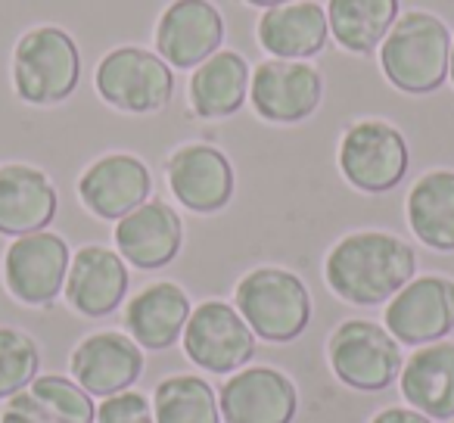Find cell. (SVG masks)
I'll return each instance as SVG.
<instances>
[{"instance_id": "obj_12", "label": "cell", "mask_w": 454, "mask_h": 423, "mask_svg": "<svg viewBox=\"0 0 454 423\" xmlns=\"http://www.w3.org/2000/svg\"><path fill=\"white\" fill-rule=\"evenodd\" d=\"M224 423H293L299 411V389L278 367H240L218 389Z\"/></svg>"}, {"instance_id": "obj_3", "label": "cell", "mask_w": 454, "mask_h": 423, "mask_svg": "<svg viewBox=\"0 0 454 423\" xmlns=\"http://www.w3.org/2000/svg\"><path fill=\"white\" fill-rule=\"evenodd\" d=\"M234 309L253 327L255 340L293 342L311 324V293L299 274L262 265L240 278Z\"/></svg>"}, {"instance_id": "obj_22", "label": "cell", "mask_w": 454, "mask_h": 423, "mask_svg": "<svg viewBox=\"0 0 454 423\" xmlns=\"http://www.w3.org/2000/svg\"><path fill=\"white\" fill-rule=\"evenodd\" d=\"M0 423H97V404L75 380L44 373L7 398Z\"/></svg>"}, {"instance_id": "obj_18", "label": "cell", "mask_w": 454, "mask_h": 423, "mask_svg": "<svg viewBox=\"0 0 454 423\" xmlns=\"http://www.w3.org/2000/svg\"><path fill=\"white\" fill-rule=\"evenodd\" d=\"M128 286H131L128 262L119 255V249L90 243L72 255L63 296L78 315L106 317L125 302Z\"/></svg>"}, {"instance_id": "obj_25", "label": "cell", "mask_w": 454, "mask_h": 423, "mask_svg": "<svg viewBox=\"0 0 454 423\" xmlns=\"http://www.w3.org/2000/svg\"><path fill=\"white\" fill-rule=\"evenodd\" d=\"M408 228L423 247L454 253V171L435 168L417 177L408 193Z\"/></svg>"}, {"instance_id": "obj_7", "label": "cell", "mask_w": 454, "mask_h": 423, "mask_svg": "<svg viewBox=\"0 0 454 423\" xmlns=\"http://www.w3.org/2000/svg\"><path fill=\"white\" fill-rule=\"evenodd\" d=\"M340 171L361 193H389L404 181L411 150L404 134L383 119H361L340 140Z\"/></svg>"}, {"instance_id": "obj_27", "label": "cell", "mask_w": 454, "mask_h": 423, "mask_svg": "<svg viewBox=\"0 0 454 423\" xmlns=\"http://www.w3.org/2000/svg\"><path fill=\"white\" fill-rule=\"evenodd\" d=\"M156 423H221L218 392L196 373L165 377L153 392Z\"/></svg>"}, {"instance_id": "obj_24", "label": "cell", "mask_w": 454, "mask_h": 423, "mask_svg": "<svg viewBox=\"0 0 454 423\" xmlns=\"http://www.w3.org/2000/svg\"><path fill=\"white\" fill-rule=\"evenodd\" d=\"M402 396L429 420L454 417V342L420 346L402 367Z\"/></svg>"}, {"instance_id": "obj_9", "label": "cell", "mask_w": 454, "mask_h": 423, "mask_svg": "<svg viewBox=\"0 0 454 423\" xmlns=\"http://www.w3.org/2000/svg\"><path fill=\"white\" fill-rule=\"evenodd\" d=\"M69 265V243L53 231L16 237L4 253V286L16 302L47 309L63 293Z\"/></svg>"}, {"instance_id": "obj_29", "label": "cell", "mask_w": 454, "mask_h": 423, "mask_svg": "<svg viewBox=\"0 0 454 423\" xmlns=\"http://www.w3.org/2000/svg\"><path fill=\"white\" fill-rule=\"evenodd\" d=\"M97 423H156L153 417V402L144 392H115L103 398L97 408Z\"/></svg>"}, {"instance_id": "obj_16", "label": "cell", "mask_w": 454, "mask_h": 423, "mask_svg": "<svg viewBox=\"0 0 454 423\" xmlns=\"http://www.w3.org/2000/svg\"><path fill=\"white\" fill-rule=\"evenodd\" d=\"M72 380L88 396L109 398L115 392L131 389L144 373V349L119 330L90 333L72 349L69 358Z\"/></svg>"}, {"instance_id": "obj_30", "label": "cell", "mask_w": 454, "mask_h": 423, "mask_svg": "<svg viewBox=\"0 0 454 423\" xmlns=\"http://www.w3.org/2000/svg\"><path fill=\"white\" fill-rule=\"evenodd\" d=\"M371 423H433V420L414 408H386V411H380Z\"/></svg>"}, {"instance_id": "obj_15", "label": "cell", "mask_w": 454, "mask_h": 423, "mask_svg": "<svg viewBox=\"0 0 454 423\" xmlns=\"http://www.w3.org/2000/svg\"><path fill=\"white\" fill-rule=\"evenodd\" d=\"M224 44V16L212 0H171L156 26V53L171 69H196Z\"/></svg>"}, {"instance_id": "obj_32", "label": "cell", "mask_w": 454, "mask_h": 423, "mask_svg": "<svg viewBox=\"0 0 454 423\" xmlns=\"http://www.w3.org/2000/svg\"><path fill=\"white\" fill-rule=\"evenodd\" d=\"M448 78L454 84V38H451V57H448Z\"/></svg>"}, {"instance_id": "obj_11", "label": "cell", "mask_w": 454, "mask_h": 423, "mask_svg": "<svg viewBox=\"0 0 454 423\" xmlns=\"http://www.w3.org/2000/svg\"><path fill=\"white\" fill-rule=\"evenodd\" d=\"M383 327L402 346H429L454 330V280L442 274L414 278L386 302Z\"/></svg>"}, {"instance_id": "obj_13", "label": "cell", "mask_w": 454, "mask_h": 423, "mask_svg": "<svg viewBox=\"0 0 454 423\" xmlns=\"http://www.w3.org/2000/svg\"><path fill=\"white\" fill-rule=\"evenodd\" d=\"M153 193V175L134 153H106L78 177V200L100 222H121Z\"/></svg>"}, {"instance_id": "obj_20", "label": "cell", "mask_w": 454, "mask_h": 423, "mask_svg": "<svg viewBox=\"0 0 454 423\" xmlns=\"http://www.w3.org/2000/svg\"><path fill=\"white\" fill-rule=\"evenodd\" d=\"M255 38H259L262 51L271 53V59H305L309 63L330 41L327 7L317 0H293V4L265 10L255 26Z\"/></svg>"}, {"instance_id": "obj_5", "label": "cell", "mask_w": 454, "mask_h": 423, "mask_svg": "<svg viewBox=\"0 0 454 423\" xmlns=\"http://www.w3.org/2000/svg\"><path fill=\"white\" fill-rule=\"evenodd\" d=\"M94 88L103 103L128 115L162 113L175 97V69L146 47H115L97 63Z\"/></svg>"}, {"instance_id": "obj_31", "label": "cell", "mask_w": 454, "mask_h": 423, "mask_svg": "<svg viewBox=\"0 0 454 423\" xmlns=\"http://www.w3.org/2000/svg\"><path fill=\"white\" fill-rule=\"evenodd\" d=\"M249 7H259V10H271V7H280V4H293V0H243Z\"/></svg>"}, {"instance_id": "obj_1", "label": "cell", "mask_w": 454, "mask_h": 423, "mask_svg": "<svg viewBox=\"0 0 454 423\" xmlns=\"http://www.w3.org/2000/svg\"><path fill=\"white\" fill-rule=\"evenodd\" d=\"M417 274V253L386 231H355L324 259V280L342 302L383 305Z\"/></svg>"}, {"instance_id": "obj_28", "label": "cell", "mask_w": 454, "mask_h": 423, "mask_svg": "<svg viewBox=\"0 0 454 423\" xmlns=\"http://www.w3.org/2000/svg\"><path fill=\"white\" fill-rule=\"evenodd\" d=\"M41 371V349L28 333L0 327V402L22 392Z\"/></svg>"}, {"instance_id": "obj_2", "label": "cell", "mask_w": 454, "mask_h": 423, "mask_svg": "<svg viewBox=\"0 0 454 423\" xmlns=\"http://www.w3.org/2000/svg\"><path fill=\"white\" fill-rule=\"evenodd\" d=\"M451 32L435 13L408 10L380 44V69L395 90L411 97L435 94L448 82Z\"/></svg>"}, {"instance_id": "obj_14", "label": "cell", "mask_w": 454, "mask_h": 423, "mask_svg": "<svg viewBox=\"0 0 454 423\" xmlns=\"http://www.w3.org/2000/svg\"><path fill=\"white\" fill-rule=\"evenodd\" d=\"M175 200L196 215H215L234 200V165L212 144H184L165 162Z\"/></svg>"}, {"instance_id": "obj_17", "label": "cell", "mask_w": 454, "mask_h": 423, "mask_svg": "<svg viewBox=\"0 0 454 423\" xmlns=\"http://www.w3.org/2000/svg\"><path fill=\"white\" fill-rule=\"evenodd\" d=\"M113 240L119 255L137 271H159L171 265L184 247V222L165 200H146L121 222H115Z\"/></svg>"}, {"instance_id": "obj_10", "label": "cell", "mask_w": 454, "mask_h": 423, "mask_svg": "<svg viewBox=\"0 0 454 423\" xmlns=\"http://www.w3.org/2000/svg\"><path fill=\"white\" fill-rule=\"evenodd\" d=\"M324 78L305 59H265L253 69L249 103L271 125H299L321 106Z\"/></svg>"}, {"instance_id": "obj_19", "label": "cell", "mask_w": 454, "mask_h": 423, "mask_svg": "<svg viewBox=\"0 0 454 423\" xmlns=\"http://www.w3.org/2000/svg\"><path fill=\"white\" fill-rule=\"evenodd\" d=\"M57 208L59 193L44 171L26 162L0 165V234L16 240L47 231Z\"/></svg>"}, {"instance_id": "obj_21", "label": "cell", "mask_w": 454, "mask_h": 423, "mask_svg": "<svg viewBox=\"0 0 454 423\" xmlns=\"http://www.w3.org/2000/svg\"><path fill=\"white\" fill-rule=\"evenodd\" d=\"M190 311H193V305H190L184 286L171 284V280H159V284L144 286L128 299L125 330L146 352H165L184 336Z\"/></svg>"}, {"instance_id": "obj_6", "label": "cell", "mask_w": 454, "mask_h": 423, "mask_svg": "<svg viewBox=\"0 0 454 423\" xmlns=\"http://www.w3.org/2000/svg\"><path fill=\"white\" fill-rule=\"evenodd\" d=\"M327 358L336 380L355 392H383L402 373V342L383 324L352 317L333 330Z\"/></svg>"}, {"instance_id": "obj_26", "label": "cell", "mask_w": 454, "mask_h": 423, "mask_svg": "<svg viewBox=\"0 0 454 423\" xmlns=\"http://www.w3.org/2000/svg\"><path fill=\"white\" fill-rule=\"evenodd\" d=\"M402 16V0H327L330 38L346 53L371 57Z\"/></svg>"}, {"instance_id": "obj_23", "label": "cell", "mask_w": 454, "mask_h": 423, "mask_svg": "<svg viewBox=\"0 0 454 423\" xmlns=\"http://www.w3.org/2000/svg\"><path fill=\"white\" fill-rule=\"evenodd\" d=\"M249 82H253V72H249V63L243 53L231 51V47L212 53L190 75V109H193L196 119L206 121L237 115L249 100Z\"/></svg>"}, {"instance_id": "obj_4", "label": "cell", "mask_w": 454, "mask_h": 423, "mask_svg": "<svg viewBox=\"0 0 454 423\" xmlns=\"http://www.w3.org/2000/svg\"><path fill=\"white\" fill-rule=\"evenodd\" d=\"M13 90L28 106H57L82 82V51L59 26L28 28L13 51Z\"/></svg>"}, {"instance_id": "obj_33", "label": "cell", "mask_w": 454, "mask_h": 423, "mask_svg": "<svg viewBox=\"0 0 454 423\" xmlns=\"http://www.w3.org/2000/svg\"><path fill=\"white\" fill-rule=\"evenodd\" d=\"M451 423H454V420H451Z\"/></svg>"}, {"instance_id": "obj_8", "label": "cell", "mask_w": 454, "mask_h": 423, "mask_svg": "<svg viewBox=\"0 0 454 423\" xmlns=\"http://www.w3.org/2000/svg\"><path fill=\"white\" fill-rule=\"evenodd\" d=\"M181 346L196 367L231 377L253 361L255 333L231 302L206 299L190 311Z\"/></svg>"}]
</instances>
